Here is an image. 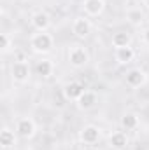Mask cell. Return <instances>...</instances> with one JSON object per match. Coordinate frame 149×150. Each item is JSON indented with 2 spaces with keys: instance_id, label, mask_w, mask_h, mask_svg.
Segmentation results:
<instances>
[{
  "instance_id": "1",
  "label": "cell",
  "mask_w": 149,
  "mask_h": 150,
  "mask_svg": "<svg viewBox=\"0 0 149 150\" xmlns=\"http://www.w3.org/2000/svg\"><path fill=\"white\" fill-rule=\"evenodd\" d=\"M54 40L47 32H37L30 37V49L37 54H47L53 51Z\"/></svg>"
},
{
  "instance_id": "2",
  "label": "cell",
  "mask_w": 149,
  "mask_h": 150,
  "mask_svg": "<svg viewBox=\"0 0 149 150\" xmlns=\"http://www.w3.org/2000/svg\"><path fill=\"white\" fill-rule=\"evenodd\" d=\"M67 59H69V63H70L74 68H82V67H86L88 61H90V52H88V49H86L84 45L74 44V45L69 47Z\"/></svg>"
},
{
  "instance_id": "3",
  "label": "cell",
  "mask_w": 149,
  "mask_h": 150,
  "mask_svg": "<svg viewBox=\"0 0 149 150\" xmlns=\"http://www.w3.org/2000/svg\"><path fill=\"white\" fill-rule=\"evenodd\" d=\"M32 75V70H30V65L28 61H14L11 65V77L14 82L18 84H25Z\"/></svg>"
},
{
  "instance_id": "4",
  "label": "cell",
  "mask_w": 149,
  "mask_h": 150,
  "mask_svg": "<svg viewBox=\"0 0 149 150\" xmlns=\"http://www.w3.org/2000/svg\"><path fill=\"white\" fill-rule=\"evenodd\" d=\"M35 131H37V126H35L34 119H30V117L18 119V122H16V134H19L23 140L34 138L35 136Z\"/></svg>"
},
{
  "instance_id": "5",
  "label": "cell",
  "mask_w": 149,
  "mask_h": 150,
  "mask_svg": "<svg viewBox=\"0 0 149 150\" xmlns=\"http://www.w3.org/2000/svg\"><path fill=\"white\" fill-rule=\"evenodd\" d=\"M79 140L82 145H97L100 140V127H97L93 124L84 126L79 133Z\"/></svg>"
},
{
  "instance_id": "6",
  "label": "cell",
  "mask_w": 149,
  "mask_h": 150,
  "mask_svg": "<svg viewBox=\"0 0 149 150\" xmlns=\"http://www.w3.org/2000/svg\"><path fill=\"white\" fill-rule=\"evenodd\" d=\"M90 32H91V21L88 19V16H77V18H74V21H72V33L75 37L84 38L90 35Z\"/></svg>"
},
{
  "instance_id": "7",
  "label": "cell",
  "mask_w": 149,
  "mask_h": 150,
  "mask_svg": "<svg viewBox=\"0 0 149 150\" xmlns=\"http://www.w3.org/2000/svg\"><path fill=\"white\" fill-rule=\"evenodd\" d=\"M125 80H126V84H128L132 89H137V87H140V86H144V84H146L148 77H146V74H144L140 68H132V70H128V72H126Z\"/></svg>"
},
{
  "instance_id": "8",
  "label": "cell",
  "mask_w": 149,
  "mask_h": 150,
  "mask_svg": "<svg viewBox=\"0 0 149 150\" xmlns=\"http://www.w3.org/2000/svg\"><path fill=\"white\" fill-rule=\"evenodd\" d=\"M105 9L104 0H84L82 2V11L88 18H98Z\"/></svg>"
},
{
  "instance_id": "9",
  "label": "cell",
  "mask_w": 149,
  "mask_h": 150,
  "mask_svg": "<svg viewBox=\"0 0 149 150\" xmlns=\"http://www.w3.org/2000/svg\"><path fill=\"white\" fill-rule=\"evenodd\" d=\"M84 91H86V89H84V86H82L81 82L72 80V82L65 84V87H63V96H65V100H69V101H77Z\"/></svg>"
},
{
  "instance_id": "10",
  "label": "cell",
  "mask_w": 149,
  "mask_h": 150,
  "mask_svg": "<svg viewBox=\"0 0 149 150\" xmlns=\"http://www.w3.org/2000/svg\"><path fill=\"white\" fill-rule=\"evenodd\" d=\"M32 26L37 30V32H47V28L51 26V19L46 12L42 11H37L35 14H32V19H30Z\"/></svg>"
},
{
  "instance_id": "11",
  "label": "cell",
  "mask_w": 149,
  "mask_h": 150,
  "mask_svg": "<svg viewBox=\"0 0 149 150\" xmlns=\"http://www.w3.org/2000/svg\"><path fill=\"white\" fill-rule=\"evenodd\" d=\"M135 58V51L128 45V47H117L114 49V59L119 63V65H128L132 63Z\"/></svg>"
},
{
  "instance_id": "12",
  "label": "cell",
  "mask_w": 149,
  "mask_h": 150,
  "mask_svg": "<svg viewBox=\"0 0 149 150\" xmlns=\"http://www.w3.org/2000/svg\"><path fill=\"white\" fill-rule=\"evenodd\" d=\"M75 103H77V107H79L81 110H90V108H93V107H95V103H97V93H95V91L86 89Z\"/></svg>"
},
{
  "instance_id": "13",
  "label": "cell",
  "mask_w": 149,
  "mask_h": 150,
  "mask_svg": "<svg viewBox=\"0 0 149 150\" xmlns=\"http://www.w3.org/2000/svg\"><path fill=\"white\" fill-rule=\"evenodd\" d=\"M109 145L114 150H125L128 145V136L125 131H114L109 136Z\"/></svg>"
},
{
  "instance_id": "14",
  "label": "cell",
  "mask_w": 149,
  "mask_h": 150,
  "mask_svg": "<svg viewBox=\"0 0 149 150\" xmlns=\"http://www.w3.org/2000/svg\"><path fill=\"white\" fill-rule=\"evenodd\" d=\"M119 124H121L123 131H133V129H137V127H139L140 119H139V115H137V113L126 112V113H123V117H121Z\"/></svg>"
},
{
  "instance_id": "15",
  "label": "cell",
  "mask_w": 149,
  "mask_h": 150,
  "mask_svg": "<svg viewBox=\"0 0 149 150\" xmlns=\"http://www.w3.org/2000/svg\"><path fill=\"white\" fill-rule=\"evenodd\" d=\"M14 133H16V131H12V129L7 127V126L2 127V131H0V145H2L4 150L14 147V143H16V134H14Z\"/></svg>"
},
{
  "instance_id": "16",
  "label": "cell",
  "mask_w": 149,
  "mask_h": 150,
  "mask_svg": "<svg viewBox=\"0 0 149 150\" xmlns=\"http://www.w3.org/2000/svg\"><path fill=\"white\" fill-rule=\"evenodd\" d=\"M35 72L40 77H49V75H53V72H54V65H53L51 59L42 58V59H39L37 63H35Z\"/></svg>"
},
{
  "instance_id": "17",
  "label": "cell",
  "mask_w": 149,
  "mask_h": 150,
  "mask_svg": "<svg viewBox=\"0 0 149 150\" xmlns=\"http://www.w3.org/2000/svg\"><path fill=\"white\" fill-rule=\"evenodd\" d=\"M126 21L132 26H140L144 23V12L139 7H132V9L126 11Z\"/></svg>"
},
{
  "instance_id": "18",
  "label": "cell",
  "mask_w": 149,
  "mask_h": 150,
  "mask_svg": "<svg viewBox=\"0 0 149 150\" xmlns=\"http://www.w3.org/2000/svg\"><path fill=\"white\" fill-rule=\"evenodd\" d=\"M112 42V47L114 49H117V47H128L130 44H132V37H130V33H126V32H116L111 38Z\"/></svg>"
},
{
  "instance_id": "19",
  "label": "cell",
  "mask_w": 149,
  "mask_h": 150,
  "mask_svg": "<svg viewBox=\"0 0 149 150\" xmlns=\"http://www.w3.org/2000/svg\"><path fill=\"white\" fill-rule=\"evenodd\" d=\"M12 47V38L9 33H0V49L2 52H7Z\"/></svg>"
},
{
  "instance_id": "20",
  "label": "cell",
  "mask_w": 149,
  "mask_h": 150,
  "mask_svg": "<svg viewBox=\"0 0 149 150\" xmlns=\"http://www.w3.org/2000/svg\"><path fill=\"white\" fill-rule=\"evenodd\" d=\"M142 40H144V44H148L149 45V28L144 30V33H142Z\"/></svg>"
},
{
  "instance_id": "21",
  "label": "cell",
  "mask_w": 149,
  "mask_h": 150,
  "mask_svg": "<svg viewBox=\"0 0 149 150\" xmlns=\"http://www.w3.org/2000/svg\"><path fill=\"white\" fill-rule=\"evenodd\" d=\"M82 150H98V147H97V145H84Z\"/></svg>"
},
{
  "instance_id": "22",
  "label": "cell",
  "mask_w": 149,
  "mask_h": 150,
  "mask_svg": "<svg viewBox=\"0 0 149 150\" xmlns=\"http://www.w3.org/2000/svg\"><path fill=\"white\" fill-rule=\"evenodd\" d=\"M144 5H146V9L149 11V0H144Z\"/></svg>"
}]
</instances>
